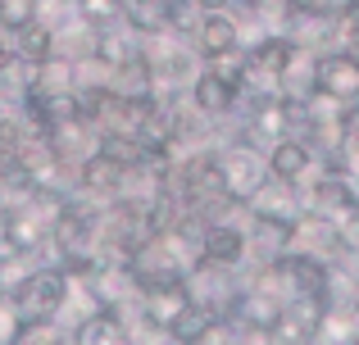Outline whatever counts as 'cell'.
<instances>
[{
    "label": "cell",
    "instance_id": "obj_1",
    "mask_svg": "<svg viewBox=\"0 0 359 345\" xmlns=\"http://www.w3.org/2000/svg\"><path fill=\"white\" fill-rule=\"evenodd\" d=\"M191 304H196V295H191V282H187V277H155V282L141 286V318H146L150 328L173 332L177 318H182Z\"/></svg>",
    "mask_w": 359,
    "mask_h": 345
},
{
    "label": "cell",
    "instance_id": "obj_2",
    "mask_svg": "<svg viewBox=\"0 0 359 345\" xmlns=\"http://www.w3.org/2000/svg\"><path fill=\"white\" fill-rule=\"evenodd\" d=\"M264 155H269V177H278V182H291V186H305L309 177L323 169V155H318L314 146L305 141V136H296V132L278 136V141H273Z\"/></svg>",
    "mask_w": 359,
    "mask_h": 345
},
{
    "label": "cell",
    "instance_id": "obj_3",
    "mask_svg": "<svg viewBox=\"0 0 359 345\" xmlns=\"http://www.w3.org/2000/svg\"><path fill=\"white\" fill-rule=\"evenodd\" d=\"M241 209L250 218H264V223H278V227H291V223L305 213V200L291 182H278V177H264L250 195L241 200Z\"/></svg>",
    "mask_w": 359,
    "mask_h": 345
},
{
    "label": "cell",
    "instance_id": "obj_4",
    "mask_svg": "<svg viewBox=\"0 0 359 345\" xmlns=\"http://www.w3.org/2000/svg\"><path fill=\"white\" fill-rule=\"evenodd\" d=\"M314 91L359 105V50H323L314 55Z\"/></svg>",
    "mask_w": 359,
    "mask_h": 345
},
{
    "label": "cell",
    "instance_id": "obj_5",
    "mask_svg": "<svg viewBox=\"0 0 359 345\" xmlns=\"http://www.w3.org/2000/svg\"><path fill=\"white\" fill-rule=\"evenodd\" d=\"M219 160H223V173H228V191L237 195V200H245V195L269 177V155H264L250 136H237L232 146H223Z\"/></svg>",
    "mask_w": 359,
    "mask_h": 345
},
{
    "label": "cell",
    "instance_id": "obj_6",
    "mask_svg": "<svg viewBox=\"0 0 359 345\" xmlns=\"http://www.w3.org/2000/svg\"><path fill=\"white\" fill-rule=\"evenodd\" d=\"M191 45L201 50V59L223 55V50H237V45H241V18H232L228 9H210V14H201V18H196V32H191Z\"/></svg>",
    "mask_w": 359,
    "mask_h": 345
},
{
    "label": "cell",
    "instance_id": "obj_7",
    "mask_svg": "<svg viewBox=\"0 0 359 345\" xmlns=\"http://www.w3.org/2000/svg\"><path fill=\"white\" fill-rule=\"evenodd\" d=\"M191 105L201 109L205 118H228V114L241 109V91L232 87V82L214 78V73L201 64V73H196V82H191Z\"/></svg>",
    "mask_w": 359,
    "mask_h": 345
},
{
    "label": "cell",
    "instance_id": "obj_8",
    "mask_svg": "<svg viewBox=\"0 0 359 345\" xmlns=\"http://www.w3.org/2000/svg\"><path fill=\"white\" fill-rule=\"evenodd\" d=\"M201 259H210V264H219V268H241L245 264V227L232 223V218L210 223V227H205Z\"/></svg>",
    "mask_w": 359,
    "mask_h": 345
},
{
    "label": "cell",
    "instance_id": "obj_9",
    "mask_svg": "<svg viewBox=\"0 0 359 345\" xmlns=\"http://www.w3.org/2000/svg\"><path fill=\"white\" fill-rule=\"evenodd\" d=\"M245 55H250L255 69L287 78V69L300 59V45H296V36H291V32H269V36H259V41H255Z\"/></svg>",
    "mask_w": 359,
    "mask_h": 345
},
{
    "label": "cell",
    "instance_id": "obj_10",
    "mask_svg": "<svg viewBox=\"0 0 359 345\" xmlns=\"http://www.w3.org/2000/svg\"><path fill=\"white\" fill-rule=\"evenodd\" d=\"M273 345H314L318 341V332H314V323H305V318H300V314H282V318L278 323H273Z\"/></svg>",
    "mask_w": 359,
    "mask_h": 345
},
{
    "label": "cell",
    "instance_id": "obj_11",
    "mask_svg": "<svg viewBox=\"0 0 359 345\" xmlns=\"http://www.w3.org/2000/svg\"><path fill=\"white\" fill-rule=\"evenodd\" d=\"M245 50L237 45V50H223V55H210V59H205V69L214 73V78H223V82H232V87L241 91V78H245Z\"/></svg>",
    "mask_w": 359,
    "mask_h": 345
},
{
    "label": "cell",
    "instance_id": "obj_12",
    "mask_svg": "<svg viewBox=\"0 0 359 345\" xmlns=\"http://www.w3.org/2000/svg\"><path fill=\"white\" fill-rule=\"evenodd\" d=\"M177 345H237V328H232L223 314H214L205 328H196L187 341H177Z\"/></svg>",
    "mask_w": 359,
    "mask_h": 345
},
{
    "label": "cell",
    "instance_id": "obj_13",
    "mask_svg": "<svg viewBox=\"0 0 359 345\" xmlns=\"http://www.w3.org/2000/svg\"><path fill=\"white\" fill-rule=\"evenodd\" d=\"M82 14H87V23H118L123 18V0H82Z\"/></svg>",
    "mask_w": 359,
    "mask_h": 345
},
{
    "label": "cell",
    "instance_id": "obj_14",
    "mask_svg": "<svg viewBox=\"0 0 359 345\" xmlns=\"http://www.w3.org/2000/svg\"><path fill=\"white\" fill-rule=\"evenodd\" d=\"M191 5L201 9V14H210V9H232L237 0H191Z\"/></svg>",
    "mask_w": 359,
    "mask_h": 345
},
{
    "label": "cell",
    "instance_id": "obj_15",
    "mask_svg": "<svg viewBox=\"0 0 359 345\" xmlns=\"http://www.w3.org/2000/svg\"><path fill=\"white\" fill-rule=\"evenodd\" d=\"M237 5H255V0H237Z\"/></svg>",
    "mask_w": 359,
    "mask_h": 345
}]
</instances>
